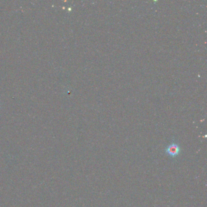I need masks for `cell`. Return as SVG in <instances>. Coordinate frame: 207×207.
Segmentation results:
<instances>
[{"label":"cell","mask_w":207,"mask_h":207,"mask_svg":"<svg viewBox=\"0 0 207 207\" xmlns=\"http://www.w3.org/2000/svg\"><path fill=\"white\" fill-rule=\"evenodd\" d=\"M166 153L171 157H176L179 155L180 151L179 146L176 143H171L166 148Z\"/></svg>","instance_id":"obj_1"}]
</instances>
